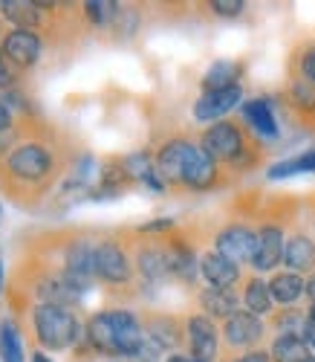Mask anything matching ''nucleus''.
Returning <instances> with one entry per match:
<instances>
[{
  "instance_id": "f257e3e1",
  "label": "nucleus",
  "mask_w": 315,
  "mask_h": 362,
  "mask_svg": "<svg viewBox=\"0 0 315 362\" xmlns=\"http://www.w3.org/2000/svg\"><path fill=\"white\" fill-rule=\"evenodd\" d=\"M87 339L102 354L133 359L145 351V327L131 310H105L87 322Z\"/></svg>"
},
{
  "instance_id": "f03ea898",
  "label": "nucleus",
  "mask_w": 315,
  "mask_h": 362,
  "mask_svg": "<svg viewBox=\"0 0 315 362\" xmlns=\"http://www.w3.org/2000/svg\"><path fill=\"white\" fill-rule=\"evenodd\" d=\"M32 325H35L38 342L49 351H64L76 345L81 337L78 319L67 308H58V305H38L32 310Z\"/></svg>"
},
{
  "instance_id": "7ed1b4c3",
  "label": "nucleus",
  "mask_w": 315,
  "mask_h": 362,
  "mask_svg": "<svg viewBox=\"0 0 315 362\" xmlns=\"http://www.w3.org/2000/svg\"><path fill=\"white\" fill-rule=\"evenodd\" d=\"M200 148L217 163H240L246 154V136L234 122H214L211 128H206Z\"/></svg>"
},
{
  "instance_id": "20e7f679",
  "label": "nucleus",
  "mask_w": 315,
  "mask_h": 362,
  "mask_svg": "<svg viewBox=\"0 0 315 362\" xmlns=\"http://www.w3.org/2000/svg\"><path fill=\"white\" fill-rule=\"evenodd\" d=\"M6 168L18 180L38 183V180L49 177V171H52V154L41 145H18L12 151V157L6 160Z\"/></svg>"
},
{
  "instance_id": "39448f33",
  "label": "nucleus",
  "mask_w": 315,
  "mask_h": 362,
  "mask_svg": "<svg viewBox=\"0 0 315 362\" xmlns=\"http://www.w3.org/2000/svg\"><path fill=\"white\" fill-rule=\"evenodd\" d=\"M214 247H217L214 252H220L237 267L246 264V261L251 264V258H255V247H258V232H251L249 226H240V223H232L217 235Z\"/></svg>"
},
{
  "instance_id": "423d86ee",
  "label": "nucleus",
  "mask_w": 315,
  "mask_h": 362,
  "mask_svg": "<svg viewBox=\"0 0 315 362\" xmlns=\"http://www.w3.org/2000/svg\"><path fill=\"white\" fill-rule=\"evenodd\" d=\"M96 276L110 281V284H128L133 269H131V258L119 244L113 240H105V244L96 247Z\"/></svg>"
},
{
  "instance_id": "0eeeda50",
  "label": "nucleus",
  "mask_w": 315,
  "mask_h": 362,
  "mask_svg": "<svg viewBox=\"0 0 315 362\" xmlns=\"http://www.w3.org/2000/svg\"><path fill=\"white\" fill-rule=\"evenodd\" d=\"M194 148L197 145L188 142V139H171L160 148V154H156V171H160V177L165 183L182 186V171H185L188 160H191Z\"/></svg>"
},
{
  "instance_id": "6e6552de",
  "label": "nucleus",
  "mask_w": 315,
  "mask_h": 362,
  "mask_svg": "<svg viewBox=\"0 0 315 362\" xmlns=\"http://www.w3.org/2000/svg\"><path fill=\"white\" fill-rule=\"evenodd\" d=\"M243 99V87H226V90H211V93H203L197 102H194V119L197 122H217L223 119L229 110H234Z\"/></svg>"
},
{
  "instance_id": "1a4fd4ad",
  "label": "nucleus",
  "mask_w": 315,
  "mask_h": 362,
  "mask_svg": "<svg viewBox=\"0 0 315 362\" xmlns=\"http://www.w3.org/2000/svg\"><path fill=\"white\" fill-rule=\"evenodd\" d=\"M263 322L261 316L249 313V310H237L232 319H226L223 325V339L232 345V348H251L263 339Z\"/></svg>"
},
{
  "instance_id": "9d476101",
  "label": "nucleus",
  "mask_w": 315,
  "mask_h": 362,
  "mask_svg": "<svg viewBox=\"0 0 315 362\" xmlns=\"http://www.w3.org/2000/svg\"><path fill=\"white\" fill-rule=\"evenodd\" d=\"M283 247H287V238H283V229L275 223H266L258 232V247H255V258H251V267L258 273H269L278 264H283Z\"/></svg>"
},
{
  "instance_id": "9b49d317",
  "label": "nucleus",
  "mask_w": 315,
  "mask_h": 362,
  "mask_svg": "<svg viewBox=\"0 0 315 362\" xmlns=\"http://www.w3.org/2000/svg\"><path fill=\"white\" fill-rule=\"evenodd\" d=\"M188 330V345H191V359H203V362H211L217 356V327L214 322L200 313V316H191L185 325Z\"/></svg>"
},
{
  "instance_id": "f8f14e48",
  "label": "nucleus",
  "mask_w": 315,
  "mask_h": 362,
  "mask_svg": "<svg viewBox=\"0 0 315 362\" xmlns=\"http://www.w3.org/2000/svg\"><path fill=\"white\" fill-rule=\"evenodd\" d=\"M4 52L15 67H32L41 58V38L29 29H15L4 38Z\"/></svg>"
},
{
  "instance_id": "ddd939ff",
  "label": "nucleus",
  "mask_w": 315,
  "mask_h": 362,
  "mask_svg": "<svg viewBox=\"0 0 315 362\" xmlns=\"http://www.w3.org/2000/svg\"><path fill=\"white\" fill-rule=\"evenodd\" d=\"M217 174H220L217 160H211L206 151L197 145L191 160H188V165H185V171H182V186L194 189V192H206V189H211L217 183Z\"/></svg>"
},
{
  "instance_id": "4468645a",
  "label": "nucleus",
  "mask_w": 315,
  "mask_h": 362,
  "mask_svg": "<svg viewBox=\"0 0 315 362\" xmlns=\"http://www.w3.org/2000/svg\"><path fill=\"white\" fill-rule=\"evenodd\" d=\"M200 273L208 281V287L217 290H234L237 279H240V267L232 264L229 258H223L220 252H206L200 258Z\"/></svg>"
},
{
  "instance_id": "2eb2a0df",
  "label": "nucleus",
  "mask_w": 315,
  "mask_h": 362,
  "mask_svg": "<svg viewBox=\"0 0 315 362\" xmlns=\"http://www.w3.org/2000/svg\"><path fill=\"white\" fill-rule=\"evenodd\" d=\"M243 119H246V125L255 131L261 139H278V134H280L275 110H272V99H266V96L246 102L243 105Z\"/></svg>"
},
{
  "instance_id": "dca6fc26",
  "label": "nucleus",
  "mask_w": 315,
  "mask_h": 362,
  "mask_svg": "<svg viewBox=\"0 0 315 362\" xmlns=\"http://www.w3.org/2000/svg\"><path fill=\"white\" fill-rule=\"evenodd\" d=\"M283 264L290 267V273H309L315 269V240L307 235H292L287 238V247H283Z\"/></svg>"
},
{
  "instance_id": "f3484780",
  "label": "nucleus",
  "mask_w": 315,
  "mask_h": 362,
  "mask_svg": "<svg viewBox=\"0 0 315 362\" xmlns=\"http://www.w3.org/2000/svg\"><path fill=\"white\" fill-rule=\"evenodd\" d=\"M200 308L208 319H232L237 313V293L234 290H217L206 287L200 293Z\"/></svg>"
},
{
  "instance_id": "a211bd4d",
  "label": "nucleus",
  "mask_w": 315,
  "mask_h": 362,
  "mask_svg": "<svg viewBox=\"0 0 315 362\" xmlns=\"http://www.w3.org/2000/svg\"><path fill=\"white\" fill-rule=\"evenodd\" d=\"M168 252V269H171V276L182 279V281H194L197 276V255L194 250L182 244V240H171V244L165 247Z\"/></svg>"
},
{
  "instance_id": "6ab92c4d",
  "label": "nucleus",
  "mask_w": 315,
  "mask_h": 362,
  "mask_svg": "<svg viewBox=\"0 0 315 362\" xmlns=\"http://www.w3.org/2000/svg\"><path fill=\"white\" fill-rule=\"evenodd\" d=\"M269 293L278 305H295V301L307 293V281L298 276V273H275L272 281H269Z\"/></svg>"
},
{
  "instance_id": "aec40b11",
  "label": "nucleus",
  "mask_w": 315,
  "mask_h": 362,
  "mask_svg": "<svg viewBox=\"0 0 315 362\" xmlns=\"http://www.w3.org/2000/svg\"><path fill=\"white\" fill-rule=\"evenodd\" d=\"M243 67L237 62H214L206 76H203V93H211V90H226V87H237V78H240Z\"/></svg>"
},
{
  "instance_id": "412c9836",
  "label": "nucleus",
  "mask_w": 315,
  "mask_h": 362,
  "mask_svg": "<svg viewBox=\"0 0 315 362\" xmlns=\"http://www.w3.org/2000/svg\"><path fill=\"white\" fill-rule=\"evenodd\" d=\"M145 334H148V339H150L156 348H160V351H171V348H177L179 339H182L179 325H177L171 316H153V319L148 322V327H145Z\"/></svg>"
},
{
  "instance_id": "4be33fe9",
  "label": "nucleus",
  "mask_w": 315,
  "mask_h": 362,
  "mask_svg": "<svg viewBox=\"0 0 315 362\" xmlns=\"http://www.w3.org/2000/svg\"><path fill=\"white\" fill-rule=\"evenodd\" d=\"M0 12L9 23H15L18 29H32L41 23V6L38 4H26V0H4L0 4Z\"/></svg>"
},
{
  "instance_id": "5701e85b",
  "label": "nucleus",
  "mask_w": 315,
  "mask_h": 362,
  "mask_svg": "<svg viewBox=\"0 0 315 362\" xmlns=\"http://www.w3.org/2000/svg\"><path fill=\"white\" fill-rule=\"evenodd\" d=\"M272 362H309L312 348L304 342V337H278L269 351Z\"/></svg>"
},
{
  "instance_id": "b1692460",
  "label": "nucleus",
  "mask_w": 315,
  "mask_h": 362,
  "mask_svg": "<svg viewBox=\"0 0 315 362\" xmlns=\"http://www.w3.org/2000/svg\"><path fill=\"white\" fill-rule=\"evenodd\" d=\"M136 261H139V273H142L145 279H150V281H160V279L171 276V269H168V252H165V247H156V244L142 247Z\"/></svg>"
},
{
  "instance_id": "393cba45",
  "label": "nucleus",
  "mask_w": 315,
  "mask_h": 362,
  "mask_svg": "<svg viewBox=\"0 0 315 362\" xmlns=\"http://www.w3.org/2000/svg\"><path fill=\"white\" fill-rule=\"evenodd\" d=\"M243 305L249 313H255V316H266L272 313V305H275V298L269 293V281L263 279H249L246 281V290H243Z\"/></svg>"
},
{
  "instance_id": "a878e982",
  "label": "nucleus",
  "mask_w": 315,
  "mask_h": 362,
  "mask_svg": "<svg viewBox=\"0 0 315 362\" xmlns=\"http://www.w3.org/2000/svg\"><path fill=\"white\" fill-rule=\"evenodd\" d=\"M315 171V148L307 151V154H298L292 160H283L278 165H272L266 171L269 180H283V177H295V174H312Z\"/></svg>"
},
{
  "instance_id": "bb28decb",
  "label": "nucleus",
  "mask_w": 315,
  "mask_h": 362,
  "mask_svg": "<svg viewBox=\"0 0 315 362\" xmlns=\"http://www.w3.org/2000/svg\"><path fill=\"white\" fill-rule=\"evenodd\" d=\"M0 362H23V345L20 334L12 322L0 325Z\"/></svg>"
},
{
  "instance_id": "cd10ccee",
  "label": "nucleus",
  "mask_w": 315,
  "mask_h": 362,
  "mask_svg": "<svg viewBox=\"0 0 315 362\" xmlns=\"http://www.w3.org/2000/svg\"><path fill=\"white\" fill-rule=\"evenodd\" d=\"M119 4H113V0H90V4H84V15L90 18V23L96 26H107L119 18Z\"/></svg>"
},
{
  "instance_id": "c85d7f7f",
  "label": "nucleus",
  "mask_w": 315,
  "mask_h": 362,
  "mask_svg": "<svg viewBox=\"0 0 315 362\" xmlns=\"http://www.w3.org/2000/svg\"><path fill=\"white\" fill-rule=\"evenodd\" d=\"M275 327L280 330L278 337H304V327H307V316L298 313V310H283L278 319H275Z\"/></svg>"
},
{
  "instance_id": "c756f323",
  "label": "nucleus",
  "mask_w": 315,
  "mask_h": 362,
  "mask_svg": "<svg viewBox=\"0 0 315 362\" xmlns=\"http://www.w3.org/2000/svg\"><path fill=\"white\" fill-rule=\"evenodd\" d=\"M290 102L301 110H315V87L304 78H295L290 87Z\"/></svg>"
},
{
  "instance_id": "7c9ffc66",
  "label": "nucleus",
  "mask_w": 315,
  "mask_h": 362,
  "mask_svg": "<svg viewBox=\"0 0 315 362\" xmlns=\"http://www.w3.org/2000/svg\"><path fill=\"white\" fill-rule=\"evenodd\" d=\"M208 6H211V12L220 15V18H237V15H243V9H246L243 0H211Z\"/></svg>"
},
{
  "instance_id": "2f4dec72",
  "label": "nucleus",
  "mask_w": 315,
  "mask_h": 362,
  "mask_svg": "<svg viewBox=\"0 0 315 362\" xmlns=\"http://www.w3.org/2000/svg\"><path fill=\"white\" fill-rule=\"evenodd\" d=\"M301 78L315 87V47H307L301 52Z\"/></svg>"
},
{
  "instance_id": "473e14b6",
  "label": "nucleus",
  "mask_w": 315,
  "mask_h": 362,
  "mask_svg": "<svg viewBox=\"0 0 315 362\" xmlns=\"http://www.w3.org/2000/svg\"><path fill=\"white\" fill-rule=\"evenodd\" d=\"M15 84V64L9 62V55L0 47V87H12Z\"/></svg>"
},
{
  "instance_id": "72a5a7b5",
  "label": "nucleus",
  "mask_w": 315,
  "mask_h": 362,
  "mask_svg": "<svg viewBox=\"0 0 315 362\" xmlns=\"http://www.w3.org/2000/svg\"><path fill=\"white\" fill-rule=\"evenodd\" d=\"M171 226H174V221L162 218V221H150V223H145V226H142V232H145V235H156V232H168Z\"/></svg>"
},
{
  "instance_id": "f704fd0d",
  "label": "nucleus",
  "mask_w": 315,
  "mask_h": 362,
  "mask_svg": "<svg viewBox=\"0 0 315 362\" xmlns=\"http://www.w3.org/2000/svg\"><path fill=\"white\" fill-rule=\"evenodd\" d=\"M234 362H272V356H269L266 351H249V354H243V356L234 359Z\"/></svg>"
},
{
  "instance_id": "c9c22d12",
  "label": "nucleus",
  "mask_w": 315,
  "mask_h": 362,
  "mask_svg": "<svg viewBox=\"0 0 315 362\" xmlns=\"http://www.w3.org/2000/svg\"><path fill=\"white\" fill-rule=\"evenodd\" d=\"M9 128H12V110L6 102H0V134L9 131Z\"/></svg>"
},
{
  "instance_id": "e433bc0d",
  "label": "nucleus",
  "mask_w": 315,
  "mask_h": 362,
  "mask_svg": "<svg viewBox=\"0 0 315 362\" xmlns=\"http://www.w3.org/2000/svg\"><path fill=\"white\" fill-rule=\"evenodd\" d=\"M304 342L315 351V322H312L309 316H307V327H304Z\"/></svg>"
},
{
  "instance_id": "4c0bfd02",
  "label": "nucleus",
  "mask_w": 315,
  "mask_h": 362,
  "mask_svg": "<svg viewBox=\"0 0 315 362\" xmlns=\"http://www.w3.org/2000/svg\"><path fill=\"white\" fill-rule=\"evenodd\" d=\"M307 296L315 301V273H312V276H309V281H307Z\"/></svg>"
},
{
  "instance_id": "58836bf2",
  "label": "nucleus",
  "mask_w": 315,
  "mask_h": 362,
  "mask_svg": "<svg viewBox=\"0 0 315 362\" xmlns=\"http://www.w3.org/2000/svg\"><path fill=\"white\" fill-rule=\"evenodd\" d=\"M168 362H191V359H185V356H179V354H174Z\"/></svg>"
},
{
  "instance_id": "ea45409f",
  "label": "nucleus",
  "mask_w": 315,
  "mask_h": 362,
  "mask_svg": "<svg viewBox=\"0 0 315 362\" xmlns=\"http://www.w3.org/2000/svg\"><path fill=\"white\" fill-rule=\"evenodd\" d=\"M32 362H49V359H47V354H35Z\"/></svg>"
},
{
  "instance_id": "a19ab883",
  "label": "nucleus",
  "mask_w": 315,
  "mask_h": 362,
  "mask_svg": "<svg viewBox=\"0 0 315 362\" xmlns=\"http://www.w3.org/2000/svg\"><path fill=\"white\" fill-rule=\"evenodd\" d=\"M309 319L315 322V301H312V308H309Z\"/></svg>"
},
{
  "instance_id": "79ce46f5",
  "label": "nucleus",
  "mask_w": 315,
  "mask_h": 362,
  "mask_svg": "<svg viewBox=\"0 0 315 362\" xmlns=\"http://www.w3.org/2000/svg\"><path fill=\"white\" fill-rule=\"evenodd\" d=\"M0 287H4V264H0Z\"/></svg>"
},
{
  "instance_id": "37998d69",
  "label": "nucleus",
  "mask_w": 315,
  "mask_h": 362,
  "mask_svg": "<svg viewBox=\"0 0 315 362\" xmlns=\"http://www.w3.org/2000/svg\"><path fill=\"white\" fill-rule=\"evenodd\" d=\"M191 362H203V359H191Z\"/></svg>"
},
{
  "instance_id": "c03bdc74",
  "label": "nucleus",
  "mask_w": 315,
  "mask_h": 362,
  "mask_svg": "<svg viewBox=\"0 0 315 362\" xmlns=\"http://www.w3.org/2000/svg\"><path fill=\"white\" fill-rule=\"evenodd\" d=\"M309 362H315V354H312V359H309Z\"/></svg>"
},
{
  "instance_id": "a18cd8bd",
  "label": "nucleus",
  "mask_w": 315,
  "mask_h": 362,
  "mask_svg": "<svg viewBox=\"0 0 315 362\" xmlns=\"http://www.w3.org/2000/svg\"><path fill=\"white\" fill-rule=\"evenodd\" d=\"M0 215H4V209H0Z\"/></svg>"
}]
</instances>
